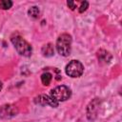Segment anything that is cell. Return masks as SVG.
Here are the masks:
<instances>
[{"instance_id": "obj_1", "label": "cell", "mask_w": 122, "mask_h": 122, "mask_svg": "<svg viewBox=\"0 0 122 122\" xmlns=\"http://www.w3.org/2000/svg\"><path fill=\"white\" fill-rule=\"evenodd\" d=\"M56 50L62 56H69L71 50V37L68 33L61 34L56 41Z\"/></svg>"}, {"instance_id": "obj_2", "label": "cell", "mask_w": 122, "mask_h": 122, "mask_svg": "<svg viewBox=\"0 0 122 122\" xmlns=\"http://www.w3.org/2000/svg\"><path fill=\"white\" fill-rule=\"evenodd\" d=\"M11 43L13 44V46L15 47L17 52L23 56H30L31 55V51H32V49L30 47V45L26 41L24 40L21 36L19 35H14L11 37Z\"/></svg>"}, {"instance_id": "obj_3", "label": "cell", "mask_w": 122, "mask_h": 122, "mask_svg": "<svg viewBox=\"0 0 122 122\" xmlns=\"http://www.w3.org/2000/svg\"><path fill=\"white\" fill-rule=\"evenodd\" d=\"M71 90L67 86H64V85L57 86L56 88L52 89L51 92V97L56 102L66 101L67 99L71 97Z\"/></svg>"}, {"instance_id": "obj_4", "label": "cell", "mask_w": 122, "mask_h": 122, "mask_svg": "<svg viewBox=\"0 0 122 122\" xmlns=\"http://www.w3.org/2000/svg\"><path fill=\"white\" fill-rule=\"evenodd\" d=\"M84 71L83 64L78 60H71L66 66V73L71 77H79Z\"/></svg>"}, {"instance_id": "obj_5", "label": "cell", "mask_w": 122, "mask_h": 122, "mask_svg": "<svg viewBox=\"0 0 122 122\" xmlns=\"http://www.w3.org/2000/svg\"><path fill=\"white\" fill-rule=\"evenodd\" d=\"M18 112V109L14 105L7 104L3 105L0 108V118L2 119H10L13 116H15Z\"/></svg>"}, {"instance_id": "obj_6", "label": "cell", "mask_w": 122, "mask_h": 122, "mask_svg": "<svg viewBox=\"0 0 122 122\" xmlns=\"http://www.w3.org/2000/svg\"><path fill=\"white\" fill-rule=\"evenodd\" d=\"M99 104H100V101L98 100V98H95L88 105L87 116L89 120H93L97 116V112L99 110Z\"/></svg>"}, {"instance_id": "obj_7", "label": "cell", "mask_w": 122, "mask_h": 122, "mask_svg": "<svg viewBox=\"0 0 122 122\" xmlns=\"http://www.w3.org/2000/svg\"><path fill=\"white\" fill-rule=\"evenodd\" d=\"M34 102L40 106H47V105H50L51 107H53V108H56L58 106V102H56L55 100H53L51 96L49 95H46V94H40L38 95L37 97H35L34 99Z\"/></svg>"}, {"instance_id": "obj_8", "label": "cell", "mask_w": 122, "mask_h": 122, "mask_svg": "<svg viewBox=\"0 0 122 122\" xmlns=\"http://www.w3.org/2000/svg\"><path fill=\"white\" fill-rule=\"evenodd\" d=\"M42 53L46 57H51L54 54V48L51 43H48L43 46L42 48Z\"/></svg>"}, {"instance_id": "obj_9", "label": "cell", "mask_w": 122, "mask_h": 122, "mask_svg": "<svg viewBox=\"0 0 122 122\" xmlns=\"http://www.w3.org/2000/svg\"><path fill=\"white\" fill-rule=\"evenodd\" d=\"M51 78H52V75L50 72H44L41 75V81H42L43 85H45V86L50 85V83L51 81Z\"/></svg>"}, {"instance_id": "obj_10", "label": "cell", "mask_w": 122, "mask_h": 122, "mask_svg": "<svg viewBox=\"0 0 122 122\" xmlns=\"http://www.w3.org/2000/svg\"><path fill=\"white\" fill-rule=\"evenodd\" d=\"M39 9L37 8V7H35V6H33V7H31L30 9H29V10H28V13H29V15L30 16V17H32V18H37L38 17V15H39Z\"/></svg>"}, {"instance_id": "obj_11", "label": "cell", "mask_w": 122, "mask_h": 122, "mask_svg": "<svg viewBox=\"0 0 122 122\" xmlns=\"http://www.w3.org/2000/svg\"><path fill=\"white\" fill-rule=\"evenodd\" d=\"M11 6H12V2L10 0H4L0 3V7L3 10H9L10 8H11Z\"/></svg>"}, {"instance_id": "obj_12", "label": "cell", "mask_w": 122, "mask_h": 122, "mask_svg": "<svg viewBox=\"0 0 122 122\" xmlns=\"http://www.w3.org/2000/svg\"><path fill=\"white\" fill-rule=\"evenodd\" d=\"M88 7H89V3L87 2V1H84V2H82L81 3V5H80V7H79V12H84L85 10H87V9H88Z\"/></svg>"}, {"instance_id": "obj_13", "label": "cell", "mask_w": 122, "mask_h": 122, "mask_svg": "<svg viewBox=\"0 0 122 122\" xmlns=\"http://www.w3.org/2000/svg\"><path fill=\"white\" fill-rule=\"evenodd\" d=\"M67 4H68V6H69V8H71V10H74L75 8H76V4H75V2L74 1H68L67 2Z\"/></svg>"}, {"instance_id": "obj_14", "label": "cell", "mask_w": 122, "mask_h": 122, "mask_svg": "<svg viewBox=\"0 0 122 122\" xmlns=\"http://www.w3.org/2000/svg\"><path fill=\"white\" fill-rule=\"evenodd\" d=\"M1 90H2V83L0 82V91H1Z\"/></svg>"}]
</instances>
